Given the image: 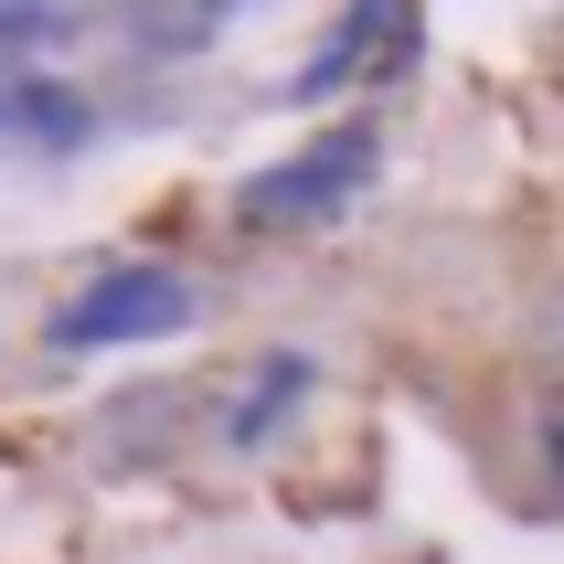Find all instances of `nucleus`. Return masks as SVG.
Instances as JSON below:
<instances>
[{
    "label": "nucleus",
    "mask_w": 564,
    "mask_h": 564,
    "mask_svg": "<svg viewBox=\"0 0 564 564\" xmlns=\"http://www.w3.org/2000/svg\"><path fill=\"white\" fill-rule=\"evenodd\" d=\"M543 351H554V362H564V288H554V299H543Z\"/></svg>",
    "instance_id": "obj_4"
},
{
    "label": "nucleus",
    "mask_w": 564,
    "mask_h": 564,
    "mask_svg": "<svg viewBox=\"0 0 564 564\" xmlns=\"http://www.w3.org/2000/svg\"><path fill=\"white\" fill-rule=\"evenodd\" d=\"M299 394H310V362H299V351H278V362L246 383V405H235V426H224V437H235V447H267V426H278Z\"/></svg>",
    "instance_id": "obj_3"
},
{
    "label": "nucleus",
    "mask_w": 564,
    "mask_h": 564,
    "mask_svg": "<svg viewBox=\"0 0 564 564\" xmlns=\"http://www.w3.org/2000/svg\"><path fill=\"white\" fill-rule=\"evenodd\" d=\"M362 171H373V128H341V139H319L310 160L267 171V182L246 192V214H267V224H288V214H330V203H341Z\"/></svg>",
    "instance_id": "obj_2"
},
{
    "label": "nucleus",
    "mask_w": 564,
    "mask_h": 564,
    "mask_svg": "<svg viewBox=\"0 0 564 564\" xmlns=\"http://www.w3.org/2000/svg\"><path fill=\"white\" fill-rule=\"evenodd\" d=\"M192 319V288L171 278V267H107V278L64 310L54 341L64 351H118V341H160V330H182Z\"/></svg>",
    "instance_id": "obj_1"
}]
</instances>
